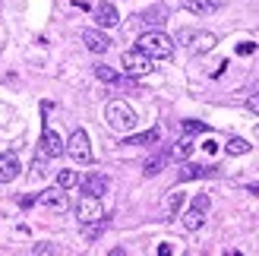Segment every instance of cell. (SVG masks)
Returning a JSON list of instances; mask_svg holds the SVG:
<instances>
[{"mask_svg":"<svg viewBox=\"0 0 259 256\" xmlns=\"http://www.w3.org/2000/svg\"><path fill=\"white\" fill-rule=\"evenodd\" d=\"M38 206L41 209H48V212H67L70 209V196H67V190L63 187H48V190H41L38 193Z\"/></svg>","mask_w":259,"mask_h":256,"instance_id":"8992f818","label":"cell"},{"mask_svg":"<svg viewBox=\"0 0 259 256\" xmlns=\"http://www.w3.org/2000/svg\"><path fill=\"white\" fill-rule=\"evenodd\" d=\"M212 4H215V7H222V4H225V0H212Z\"/></svg>","mask_w":259,"mask_h":256,"instance_id":"1f68e13d","label":"cell"},{"mask_svg":"<svg viewBox=\"0 0 259 256\" xmlns=\"http://www.w3.org/2000/svg\"><path fill=\"white\" fill-rule=\"evenodd\" d=\"M79 184H82V193H89V196H105V193H108V187H111V181H108L105 174H98V171L85 174Z\"/></svg>","mask_w":259,"mask_h":256,"instance_id":"9c48e42d","label":"cell"},{"mask_svg":"<svg viewBox=\"0 0 259 256\" xmlns=\"http://www.w3.org/2000/svg\"><path fill=\"white\" fill-rule=\"evenodd\" d=\"M139 51H146L149 57H155V60H167L174 54V38H167L161 29H146L139 35V45H136Z\"/></svg>","mask_w":259,"mask_h":256,"instance_id":"6da1fadb","label":"cell"},{"mask_svg":"<svg viewBox=\"0 0 259 256\" xmlns=\"http://www.w3.org/2000/svg\"><path fill=\"white\" fill-rule=\"evenodd\" d=\"M158 130H146V133H139V136H130L126 139V146H152V143H158Z\"/></svg>","mask_w":259,"mask_h":256,"instance_id":"ffe728a7","label":"cell"},{"mask_svg":"<svg viewBox=\"0 0 259 256\" xmlns=\"http://www.w3.org/2000/svg\"><path fill=\"white\" fill-rule=\"evenodd\" d=\"M209 130V126H205L202 120H184V133L187 136H193V133H205Z\"/></svg>","mask_w":259,"mask_h":256,"instance_id":"d4e9b609","label":"cell"},{"mask_svg":"<svg viewBox=\"0 0 259 256\" xmlns=\"http://www.w3.org/2000/svg\"><path fill=\"white\" fill-rule=\"evenodd\" d=\"M209 206H212L209 193H196V196H193V206L184 212V228H187V231H199V228L205 225V215H209Z\"/></svg>","mask_w":259,"mask_h":256,"instance_id":"3957f363","label":"cell"},{"mask_svg":"<svg viewBox=\"0 0 259 256\" xmlns=\"http://www.w3.org/2000/svg\"><path fill=\"white\" fill-rule=\"evenodd\" d=\"M218 45V35L215 32H193V38H190V51L193 54H209V51Z\"/></svg>","mask_w":259,"mask_h":256,"instance_id":"7c38bea8","label":"cell"},{"mask_svg":"<svg viewBox=\"0 0 259 256\" xmlns=\"http://www.w3.org/2000/svg\"><path fill=\"white\" fill-rule=\"evenodd\" d=\"M105 120H108L111 130H117V133H130V130L136 126V111L130 108L126 101L114 98V101H108V108H105Z\"/></svg>","mask_w":259,"mask_h":256,"instance_id":"7a4b0ae2","label":"cell"},{"mask_svg":"<svg viewBox=\"0 0 259 256\" xmlns=\"http://www.w3.org/2000/svg\"><path fill=\"white\" fill-rule=\"evenodd\" d=\"M177 38H180L184 45H190V38H193V29H180V32H177Z\"/></svg>","mask_w":259,"mask_h":256,"instance_id":"f1b7e54d","label":"cell"},{"mask_svg":"<svg viewBox=\"0 0 259 256\" xmlns=\"http://www.w3.org/2000/svg\"><path fill=\"white\" fill-rule=\"evenodd\" d=\"M120 67H123V73H130V76H146V73L155 70V57H149L146 51L133 48V51H126V54L120 57Z\"/></svg>","mask_w":259,"mask_h":256,"instance_id":"277c9868","label":"cell"},{"mask_svg":"<svg viewBox=\"0 0 259 256\" xmlns=\"http://www.w3.org/2000/svg\"><path fill=\"white\" fill-rule=\"evenodd\" d=\"M180 4H184L190 13H196V16H209V13L215 10L212 0H180Z\"/></svg>","mask_w":259,"mask_h":256,"instance_id":"d6986e66","label":"cell"},{"mask_svg":"<svg viewBox=\"0 0 259 256\" xmlns=\"http://www.w3.org/2000/svg\"><path fill=\"white\" fill-rule=\"evenodd\" d=\"M95 76H98L101 82H111V86H117V82H120V73H117V70H111V67H105V63H98V67H95Z\"/></svg>","mask_w":259,"mask_h":256,"instance_id":"44dd1931","label":"cell"},{"mask_svg":"<svg viewBox=\"0 0 259 256\" xmlns=\"http://www.w3.org/2000/svg\"><path fill=\"white\" fill-rule=\"evenodd\" d=\"M76 184H79V174H76V171H70V168H63V171L57 174V187H63V190H73Z\"/></svg>","mask_w":259,"mask_h":256,"instance_id":"7402d4cb","label":"cell"},{"mask_svg":"<svg viewBox=\"0 0 259 256\" xmlns=\"http://www.w3.org/2000/svg\"><path fill=\"white\" fill-rule=\"evenodd\" d=\"M139 22L146 25V29H161V25L167 22V10L164 7H149L139 13Z\"/></svg>","mask_w":259,"mask_h":256,"instance_id":"5bb4252c","label":"cell"},{"mask_svg":"<svg viewBox=\"0 0 259 256\" xmlns=\"http://www.w3.org/2000/svg\"><path fill=\"white\" fill-rule=\"evenodd\" d=\"M250 149H253V143H247L243 136H231L228 143H225V152H228V155H247Z\"/></svg>","mask_w":259,"mask_h":256,"instance_id":"e0dca14e","label":"cell"},{"mask_svg":"<svg viewBox=\"0 0 259 256\" xmlns=\"http://www.w3.org/2000/svg\"><path fill=\"white\" fill-rule=\"evenodd\" d=\"M247 108L256 114V117H259V95H250V101H247Z\"/></svg>","mask_w":259,"mask_h":256,"instance_id":"83f0119b","label":"cell"},{"mask_svg":"<svg viewBox=\"0 0 259 256\" xmlns=\"http://www.w3.org/2000/svg\"><path fill=\"white\" fill-rule=\"evenodd\" d=\"M101 231H105V219H101V222H89V225H82V234H85V240H95Z\"/></svg>","mask_w":259,"mask_h":256,"instance_id":"cb8c5ba5","label":"cell"},{"mask_svg":"<svg viewBox=\"0 0 259 256\" xmlns=\"http://www.w3.org/2000/svg\"><path fill=\"white\" fill-rule=\"evenodd\" d=\"M164 161H167V155H158V158H149V161H146V168H142V171H146V177H155V174H158V171L164 168Z\"/></svg>","mask_w":259,"mask_h":256,"instance_id":"603a6c76","label":"cell"},{"mask_svg":"<svg viewBox=\"0 0 259 256\" xmlns=\"http://www.w3.org/2000/svg\"><path fill=\"white\" fill-rule=\"evenodd\" d=\"M180 206H184V193H180V190H171L167 199H164V215H167V219H174V215L180 212Z\"/></svg>","mask_w":259,"mask_h":256,"instance_id":"ac0fdd59","label":"cell"},{"mask_svg":"<svg viewBox=\"0 0 259 256\" xmlns=\"http://www.w3.org/2000/svg\"><path fill=\"white\" fill-rule=\"evenodd\" d=\"M82 41H85V48L92 51V54H105V51L111 48V38L105 32H98V29H85L82 32Z\"/></svg>","mask_w":259,"mask_h":256,"instance_id":"4fadbf2b","label":"cell"},{"mask_svg":"<svg viewBox=\"0 0 259 256\" xmlns=\"http://www.w3.org/2000/svg\"><path fill=\"white\" fill-rule=\"evenodd\" d=\"M32 177H35V181H38V177H45V155L35 158V164H32Z\"/></svg>","mask_w":259,"mask_h":256,"instance_id":"484cf974","label":"cell"},{"mask_svg":"<svg viewBox=\"0 0 259 256\" xmlns=\"http://www.w3.org/2000/svg\"><path fill=\"white\" fill-rule=\"evenodd\" d=\"M22 171V164L19 158L13 155V152H0V184H10V181H16Z\"/></svg>","mask_w":259,"mask_h":256,"instance_id":"30bf717a","label":"cell"},{"mask_svg":"<svg viewBox=\"0 0 259 256\" xmlns=\"http://www.w3.org/2000/svg\"><path fill=\"white\" fill-rule=\"evenodd\" d=\"M253 51H256V45H253V41H240V45H237V54H240V57L253 54Z\"/></svg>","mask_w":259,"mask_h":256,"instance_id":"4316f807","label":"cell"},{"mask_svg":"<svg viewBox=\"0 0 259 256\" xmlns=\"http://www.w3.org/2000/svg\"><path fill=\"white\" fill-rule=\"evenodd\" d=\"M32 253H54V247H51V244H38Z\"/></svg>","mask_w":259,"mask_h":256,"instance_id":"f546056e","label":"cell"},{"mask_svg":"<svg viewBox=\"0 0 259 256\" xmlns=\"http://www.w3.org/2000/svg\"><path fill=\"white\" fill-rule=\"evenodd\" d=\"M158 256H171V244H161L158 247Z\"/></svg>","mask_w":259,"mask_h":256,"instance_id":"4dcf8cb0","label":"cell"},{"mask_svg":"<svg viewBox=\"0 0 259 256\" xmlns=\"http://www.w3.org/2000/svg\"><path fill=\"white\" fill-rule=\"evenodd\" d=\"M67 155L73 161H79V164H92V143H89V133L85 130H73V136L67 139Z\"/></svg>","mask_w":259,"mask_h":256,"instance_id":"5b68a950","label":"cell"},{"mask_svg":"<svg viewBox=\"0 0 259 256\" xmlns=\"http://www.w3.org/2000/svg\"><path fill=\"white\" fill-rule=\"evenodd\" d=\"M76 219H79L82 225H89V222H101V219H105V206H101V196H89V193H82V199L76 202Z\"/></svg>","mask_w":259,"mask_h":256,"instance_id":"52a82bcc","label":"cell"},{"mask_svg":"<svg viewBox=\"0 0 259 256\" xmlns=\"http://www.w3.org/2000/svg\"><path fill=\"white\" fill-rule=\"evenodd\" d=\"M95 22L101 25V29H111V25H117L120 22V13L114 4H108V0H101V4L95 7Z\"/></svg>","mask_w":259,"mask_h":256,"instance_id":"8fae6325","label":"cell"},{"mask_svg":"<svg viewBox=\"0 0 259 256\" xmlns=\"http://www.w3.org/2000/svg\"><path fill=\"white\" fill-rule=\"evenodd\" d=\"M190 155H193V139H190V136L177 139V143L167 149V158H177V161H184V158H190Z\"/></svg>","mask_w":259,"mask_h":256,"instance_id":"2e32d148","label":"cell"},{"mask_svg":"<svg viewBox=\"0 0 259 256\" xmlns=\"http://www.w3.org/2000/svg\"><path fill=\"white\" fill-rule=\"evenodd\" d=\"M38 149H41V155H45V158H57V155H63L67 143H63V139H60L54 130H48V126H45V133H41V146H38Z\"/></svg>","mask_w":259,"mask_h":256,"instance_id":"ba28073f","label":"cell"},{"mask_svg":"<svg viewBox=\"0 0 259 256\" xmlns=\"http://www.w3.org/2000/svg\"><path fill=\"white\" fill-rule=\"evenodd\" d=\"M215 174V168H205V164H184V168H180V181H196V177H212Z\"/></svg>","mask_w":259,"mask_h":256,"instance_id":"9a60e30c","label":"cell"}]
</instances>
